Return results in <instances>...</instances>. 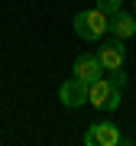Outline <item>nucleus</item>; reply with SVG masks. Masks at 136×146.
Segmentation results:
<instances>
[{
  "instance_id": "1",
  "label": "nucleus",
  "mask_w": 136,
  "mask_h": 146,
  "mask_svg": "<svg viewBox=\"0 0 136 146\" xmlns=\"http://www.w3.org/2000/svg\"><path fill=\"white\" fill-rule=\"evenodd\" d=\"M120 98H123V91L117 88L110 78H104V75L88 84V104H94L100 110H117L120 107Z\"/></svg>"
},
{
  "instance_id": "2",
  "label": "nucleus",
  "mask_w": 136,
  "mask_h": 146,
  "mask_svg": "<svg viewBox=\"0 0 136 146\" xmlns=\"http://www.w3.org/2000/svg\"><path fill=\"white\" fill-rule=\"evenodd\" d=\"M75 33H78L81 39H88V42H97L107 33V13H100L97 7H94V10L75 13Z\"/></svg>"
},
{
  "instance_id": "3",
  "label": "nucleus",
  "mask_w": 136,
  "mask_h": 146,
  "mask_svg": "<svg viewBox=\"0 0 136 146\" xmlns=\"http://www.w3.org/2000/svg\"><path fill=\"white\" fill-rule=\"evenodd\" d=\"M58 101H62L65 107H71V110L75 107H84V104H88V81H81V78L71 75V78L58 88Z\"/></svg>"
},
{
  "instance_id": "4",
  "label": "nucleus",
  "mask_w": 136,
  "mask_h": 146,
  "mask_svg": "<svg viewBox=\"0 0 136 146\" xmlns=\"http://www.w3.org/2000/svg\"><path fill=\"white\" fill-rule=\"evenodd\" d=\"M97 58H100V65H104V72H117V68H123V62H126L123 39L100 42V49H97Z\"/></svg>"
},
{
  "instance_id": "5",
  "label": "nucleus",
  "mask_w": 136,
  "mask_h": 146,
  "mask_svg": "<svg viewBox=\"0 0 136 146\" xmlns=\"http://www.w3.org/2000/svg\"><path fill=\"white\" fill-rule=\"evenodd\" d=\"M84 143H88V146H117V143H120V130H117L110 120H100V123L88 127Z\"/></svg>"
},
{
  "instance_id": "6",
  "label": "nucleus",
  "mask_w": 136,
  "mask_h": 146,
  "mask_svg": "<svg viewBox=\"0 0 136 146\" xmlns=\"http://www.w3.org/2000/svg\"><path fill=\"white\" fill-rule=\"evenodd\" d=\"M107 33H110L114 39H130L133 33H136V16L117 10L114 16H107Z\"/></svg>"
},
{
  "instance_id": "7",
  "label": "nucleus",
  "mask_w": 136,
  "mask_h": 146,
  "mask_svg": "<svg viewBox=\"0 0 136 146\" xmlns=\"http://www.w3.org/2000/svg\"><path fill=\"white\" fill-rule=\"evenodd\" d=\"M100 75H104V65H100V58L97 55H78L75 58V78H81V81H97Z\"/></svg>"
},
{
  "instance_id": "8",
  "label": "nucleus",
  "mask_w": 136,
  "mask_h": 146,
  "mask_svg": "<svg viewBox=\"0 0 136 146\" xmlns=\"http://www.w3.org/2000/svg\"><path fill=\"white\" fill-rule=\"evenodd\" d=\"M97 10L107 13V16H114L117 10H123V0H97Z\"/></svg>"
},
{
  "instance_id": "9",
  "label": "nucleus",
  "mask_w": 136,
  "mask_h": 146,
  "mask_svg": "<svg viewBox=\"0 0 136 146\" xmlns=\"http://www.w3.org/2000/svg\"><path fill=\"white\" fill-rule=\"evenodd\" d=\"M110 81H114L117 88L123 91V88H126V72H123V68H117V72H110Z\"/></svg>"
}]
</instances>
